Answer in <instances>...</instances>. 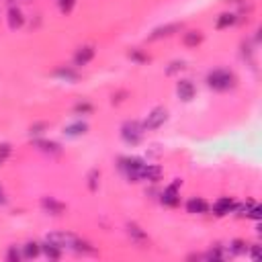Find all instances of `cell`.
<instances>
[{
	"label": "cell",
	"instance_id": "9a60e30c",
	"mask_svg": "<svg viewBox=\"0 0 262 262\" xmlns=\"http://www.w3.org/2000/svg\"><path fill=\"white\" fill-rule=\"evenodd\" d=\"M201 41H203L201 31H189V33H184V37H182V43L187 47H197Z\"/></svg>",
	"mask_w": 262,
	"mask_h": 262
},
{
	"label": "cell",
	"instance_id": "e0dca14e",
	"mask_svg": "<svg viewBox=\"0 0 262 262\" xmlns=\"http://www.w3.org/2000/svg\"><path fill=\"white\" fill-rule=\"evenodd\" d=\"M21 248H23V256L25 258H37L41 254V246L35 244V242H29V244H25Z\"/></svg>",
	"mask_w": 262,
	"mask_h": 262
},
{
	"label": "cell",
	"instance_id": "d6986e66",
	"mask_svg": "<svg viewBox=\"0 0 262 262\" xmlns=\"http://www.w3.org/2000/svg\"><path fill=\"white\" fill-rule=\"evenodd\" d=\"M236 21H238V18H236V15L234 13H223L219 18H217V29H226V27H231V25H236Z\"/></svg>",
	"mask_w": 262,
	"mask_h": 262
},
{
	"label": "cell",
	"instance_id": "3957f363",
	"mask_svg": "<svg viewBox=\"0 0 262 262\" xmlns=\"http://www.w3.org/2000/svg\"><path fill=\"white\" fill-rule=\"evenodd\" d=\"M145 164L140 158H123L121 160V170L131 182H140L141 180V170Z\"/></svg>",
	"mask_w": 262,
	"mask_h": 262
},
{
	"label": "cell",
	"instance_id": "9c48e42d",
	"mask_svg": "<svg viewBox=\"0 0 262 262\" xmlns=\"http://www.w3.org/2000/svg\"><path fill=\"white\" fill-rule=\"evenodd\" d=\"M176 92H178V96H180V99L182 101H192V99H195V84H192L191 80H180L178 82V86H176Z\"/></svg>",
	"mask_w": 262,
	"mask_h": 262
},
{
	"label": "cell",
	"instance_id": "7c38bea8",
	"mask_svg": "<svg viewBox=\"0 0 262 262\" xmlns=\"http://www.w3.org/2000/svg\"><path fill=\"white\" fill-rule=\"evenodd\" d=\"M127 234L135 244H145V242H148V234H145L140 226H135V223H129L127 226Z\"/></svg>",
	"mask_w": 262,
	"mask_h": 262
},
{
	"label": "cell",
	"instance_id": "277c9868",
	"mask_svg": "<svg viewBox=\"0 0 262 262\" xmlns=\"http://www.w3.org/2000/svg\"><path fill=\"white\" fill-rule=\"evenodd\" d=\"M166 119H168V111L164 109V106H156L150 115H148V119L143 121V129L145 131H152V129H158V127H162L164 123H166Z\"/></svg>",
	"mask_w": 262,
	"mask_h": 262
},
{
	"label": "cell",
	"instance_id": "5bb4252c",
	"mask_svg": "<svg viewBox=\"0 0 262 262\" xmlns=\"http://www.w3.org/2000/svg\"><path fill=\"white\" fill-rule=\"evenodd\" d=\"M180 23H172V25H166V27H160V29H156L152 35H150V39H160V37H168V35H172V33H176V31H180Z\"/></svg>",
	"mask_w": 262,
	"mask_h": 262
},
{
	"label": "cell",
	"instance_id": "83f0119b",
	"mask_svg": "<svg viewBox=\"0 0 262 262\" xmlns=\"http://www.w3.org/2000/svg\"><path fill=\"white\" fill-rule=\"evenodd\" d=\"M96 176H99V172L92 170L90 172V191H96Z\"/></svg>",
	"mask_w": 262,
	"mask_h": 262
},
{
	"label": "cell",
	"instance_id": "8fae6325",
	"mask_svg": "<svg viewBox=\"0 0 262 262\" xmlns=\"http://www.w3.org/2000/svg\"><path fill=\"white\" fill-rule=\"evenodd\" d=\"M187 211H189V213H195V215H203V213H207V211H209V205H207V201H205V199L192 197V199L187 203Z\"/></svg>",
	"mask_w": 262,
	"mask_h": 262
},
{
	"label": "cell",
	"instance_id": "5b68a950",
	"mask_svg": "<svg viewBox=\"0 0 262 262\" xmlns=\"http://www.w3.org/2000/svg\"><path fill=\"white\" fill-rule=\"evenodd\" d=\"M94 55H96L94 45H84V47H80V50L74 53V66H76V68L88 66V64L94 60Z\"/></svg>",
	"mask_w": 262,
	"mask_h": 262
},
{
	"label": "cell",
	"instance_id": "cb8c5ba5",
	"mask_svg": "<svg viewBox=\"0 0 262 262\" xmlns=\"http://www.w3.org/2000/svg\"><path fill=\"white\" fill-rule=\"evenodd\" d=\"M37 145H39V150H43V152H60V145L53 141H37Z\"/></svg>",
	"mask_w": 262,
	"mask_h": 262
},
{
	"label": "cell",
	"instance_id": "7402d4cb",
	"mask_svg": "<svg viewBox=\"0 0 262 262\" xmlns=\"http://www.w3.org/2000/svg\"><path fill=\"white\" fill-rule=\"evenodd\" d=\"M23 258V252L21 248H17V246H11L6 252V260H11V262H17V260H21Z\"/></svg>",
	"mask_w": 262,
	"mask_h": 262
},
{
	"label": "cell",
	"instance_id": "d4e9b609",
	"mask_svg": "<svg viewBox=\"0 0 262 262\" xmlns=\"http://www.w3.org/2000/svg\"><path fill=\"white\" fill-rule=\"evenodd\" d=\"M55 76H62L64 80H76V78H78V76H76V72L66 70V68H62V70H57V72H55Z\"/></svg>",
	"mask_w": 262,
	"mask_h": 262
},
{
	"label": "cell",
	"instance_id": "ba28073f",
	"mask_svg": "<svg viewBox=\"0 0 262 262\" xmlns=\"http://www.w3.org/2000/svg\"><path fill=\"white\" fill-rule=\"evenodd\" d=\"M236 207V203L231 201L229 197H221L215 201V205H213V213H215L217 217H223V215H227V213H231Z\"/></svg>",
	"mask_w": 262,
	"mask_h": 262
},
{
	"label": "cell",
	"instance_id": "44dd1931",
	"mask_svg": "<svg viewBox=\"0 0 262 262\" xmlns=\"http://www.w3.org/2000/svg\"><path fill=\"white\" fill-rule=\"evenodd\" d=\"M57 6H60L62 15H70L76 6V0H57Z\"/></svg>",
	"mask_w": 262,
	"mask_h": 262
},
{
	"label": "cell",
	"instance_id": "f546056e",
	"mask_svg": "<svg viewBox=\"0 0 262 262\" xmlns=\"http://www.w3.org/2000/svg\"><path fill=\"white\" fill-rule=\"evenodd\" d=\"M250 217L252 219H260V207L258 205H254V209H252V213H250Z\"/></svg>",
	"mask_w": 262,
	"mask_h": 262
},
{
	"label": "cell",
	"instance_id": "ac0fdd59",
	"mask_svg": "<svg viewBox=\"0 0 262 262\" xmlns=\"http://www.w3.org/2000/svg\"><path fill=\"white\" fill-rule=\"evenodd\" d=\"M41 250L45 252V256H47V258H60V256H62V252H64L62 248H57L55 244H52V242H47V240H45V244L41 246Z\"/></svg>",
	"mask_w": 262,
	"mask_h": 262
},
{
	"label": "cell",
	"instance_id": "f1b7e54d",
	"mask_svg": "<svg viewBox=\"0 0 262 262\" xmlns=\"http://www.w3.org/2000/svg\"><path fill=\"white\" fill-rule=\"evenodd\" d=\"M8 203V197H6V192H4V189L0 187V205H6Z\"/></svg>",
	"mask_w": 262,
	"mask_h": 262
},
{
	"label": "cell",
	"instance_id": "6da1fadb",
	"mask_svg": "<svg viewBox=\"0 0 262 262\" xmlns=\"http://www.w3.org/2000/svg\"><path fill=\"white\" fill-rule=\"evenodd\" d=\"M207 86L213 90H219V92L229 90L236 86V76L227 70H213L207 74Z\"/></svg>",
	"mask_w": 262,
	"mask_h": 262
},
{
	"label": "cell",
	"instance_id": "603a6c76",
	"mask_svg": "<svg viewBox=\"0 0 262 262\" xmlns=\"http://www.w3.org/2000/svg\"><path fill=\"white\" fill-rule=\"evenodd\" d=\"M11 152H13V148L8 143H0V166H2L8 158H11Z\"/></svg>",
	"mask_w": 262,
	"mask_h": 262
},
{
	"label": "cell",
	"instance_id": "8992f818",
	"mask_svg": "<svg viewBox=\"0 0 262 262\" xmlns=\"http://www.w3.org/2000/svg\"><path fill=\"white\" fill-rule=\"evenodd\" d=\"M41 207H43L45 213L55 215V217H60V215H64V213H66V205H64L62 201L53 199V197H43L41 199Z\"/></svg>",
	"mask_w": 262,
	"mask_h": 262
},
{
	"label": "cell",
	"instance_id": "7a4b0ae2",
	"mask_svg": "<svg viewBox=\"0 0 262 262\" xmlns=\"http://www.w3.org/2000/svg\"><path fill=\"white\" fill-rule=\"evenodd\" d=\"M143 135H145V129H143V123L140 121H127L121 127V138L131 145H138L143 140Z\"/></svg>",
	"mask_w": 262,
	"mask_h": 262
},
{
	"label": "cell",
	"instance_id": "30bf717a",
	"mask_svg": "<svg viewBox=\"0 0 262 262\" xmlns=\"http://www.w3.org/2000/svg\"><path fill=\"white\" fill-rule=\"evenodd\" d=\"M162 176V168L158 164H145L143 170H141V180H148V182H158Z\"/></svg>",
	"mask_w": 262,
	"mask_h": 262
},
{
	"label": "cell",
	"instance_id": "4fadbf2b",
	"mask_svg": "<svg viewBox=\"0 0 262 262\" xmlns=\"http://www.w3.org/2000/svg\"><path fill=\"white\" fill-rule=\"evenodd\" d=\"M25 25V17H23V13L21 11H18V8H11V11H8V27H11L13 29V31H15V29H21Z\"/></svg>",
	"mask_w": 262,
	"mask_h": 262
},
{
	"label": "cell",
	"instance_id": "ffe728a7",
	"mask_svg": "<svg viewBox=\"0 0 262 262\" xmlns=\"http://www.w3.org/2000/svg\"><path fill=\"white\" fill-rule=\"evenodd\" d=\"M254 205H256L254 201H248V203H242V205H236L234 211L238 213L240 217H250V213H252V209H254Z\"/></svg>",
	"mask_w": 262,
	"mask_h": 262
},
{
	"label": "cell",
	"instance_id": "484cf974",
	"mask_svg": "<svg viewBox=\"0 0 262 262\" xmlns=\"http://www.w3.org/2000/svg\"><path fill=\"white\" fill-rule=\"evenodd\" d=\"M76 113H82V115H86V113H92V105L90 103H78L76 105Z\"/></svg>",
	"mask_w": 262,
	"mask_h": 262
},
{
	"label": "cell",
	"instance_id": "2e32d148",
	"mask_svg": "<svg viewBox=\"0 0 262 262\" xmlns=\"http://www.w3.org/2000/svg\"><path fill=\"white\" fill-rule=\"evenodd\" d=\"M86 123H74V125H68V127L64 129V133L68 135V138H78V135L86 133Z\"/></svg>",
	"mask_w": 262,
	"mask_h": 262
},
{
	"label": "cell",
	"instance_id": "52a82bcc",
	"mask_svg": "<svg viewBox=\"0 0 262 262\" xmlns=\"http://www.w3.org/2000/svg\"><path fill=\"white\" fill-rule=\"evenodd\" d=\"M178 187H180V182H172L170 187L162 192V203L164 205H168V207H174V205H178V201H180V192H178Z\"/></svg>",
	"mask_w": 262,
	"mask_h": 262
},
{
	"label": "cell",
	"instance_id": "4316f807",
	"mask_svg": "<svg viewBox=\"0 0 262 262\" xmlns=\"http://www.w3.org/2000/svg\"><path fill=\"white\" fill-rule=\"evenodd\" d=\"M182 68H184V62H174L172 68H168V74H174L176 70H182Z\"/></svg>",
	"mask_w": 262,
	"mask_h": 262
}]
</instances>
